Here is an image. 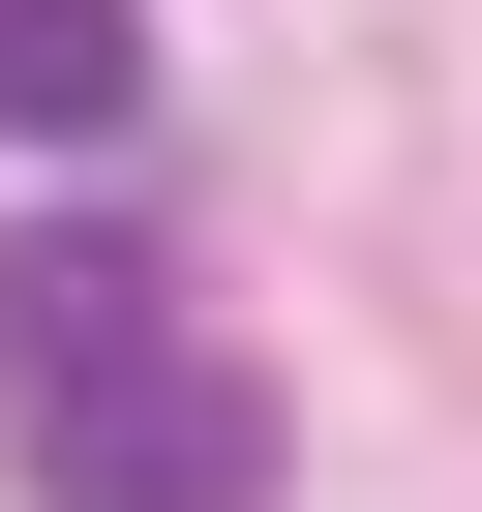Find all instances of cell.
<instances>
[{
  "instance_id": "6da1fadb",
  "label": "cell",
  "mask_w": 482,
  "mask_h": 512,
  "mask_svg": "<svg viewBox=\"0 0 482 512\" xmlns=\"http://www.w3.org/2000/svg\"><path fill=\"white\" fill-rule=\"evenodd\" d=\"M0 422H31V512H272V392H241L211 332L61 362V392H0Z\"/></svg>"
},
{
  "instance_id": "7a4b0ae2",
  "label": "cell",
  "mask_w": 482,
  "mask_h": 512,
  "mask_svg": "<svg viewBox=\"0 0 482 512\" xmlns=\"http://www.w3.org/2000/svg\"><path fill=\"white\" fill-rule=\"evenodd\" d=\"M61 362H151V241L121 211H0V392H61Z\"/></svg>"
},
{
  "instance_id": "3957f363",
  "label": "cell",
  "mask_w": 482,
  "mask_h": 512,
  "mask_svg": "<svg viewBox=\"0 0 482 512\" xmlns=\"http://www.w3.org/2000/svg\"><path fill=\"white\" fill-rule=\"evenodd\" d=\"M151 121V0H0V151H121Z\"/></svg>"
}]
</instances>
